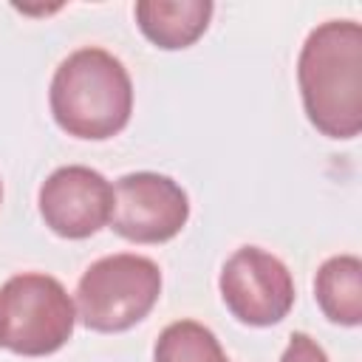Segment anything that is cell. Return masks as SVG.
<instances>
[{"mask_svg":"<svg viewBox=\"0 0 362 362\" xmlns=\"http://www.w3.org/2000/svg\"><path fill=\"white\" fill-rule=\"evenodd\" d=\"M297 85L308 122L328 139L362 130V25L328 20L311 28L297 57Z\"/></svg>","mask_w":362,"mask_h":362,"instance_id":"cell-1","label":"cell"},{"mask_svg":"<svg viewBox=\"0 0 362 362\" xmlns=\"http://www.w3.org/2000/svg\"><path fill=\"white\" fill-rule=\"evenodd\" d=\"M48 105L62 133L85 141H105L130 122L133 82L119 57L88 45L57 65Z\"/></svg>","mask_w":362,"mask_h":362,"instance_id":"cell-2","label":"cell"},{"mask_svg":"<svg viewBox=\"0 0 362 362\" xmlns=\"http://www.w3.org/2000/svg\"><path fill=\"white\" fill-rule=\"evenodd\" d=\"M161 297V269L144 255H107L90 263L76 286V317L99 334H119L141 322Z\"/></svg>","mask_w":362,"mask_h":362,"instance_id":"cell-3","label":"cell"},{"mask_svg":"<svg viewBox=\"0 0 362 362\" xmlns=\"http://www.w3.org/2000/svg\"><path fill=\"white\" fill-rule=\"evenodd\" d=\"M74 322L76 305L57 277L23 272L0 286V345L11 354H57L71 339Z\"/></svg>","mask_w":362,"mask_h":362,"instance_id":"cell-4","label":"cell"},{"mask_svg":"<svg viewBox=\"0 0 362 362\" xmlns=\"http://www.w3.org/2000/svg\"><path fill=\"white\" fill-rule=\"evenodd\" d=\"M218 288L229 314L255 328L280 322L294 305V280L288 266L260 246L235 249L221 269Z\"/></svg>","mask_w":362,"mask_h":362,"instance_id":"cell-5","label":"cell"},{"mask_svg":"<svg viewBox=\"0 0 362 362\" xmlns=\"http://www.w3.org/2000/svg\"><path fill=\"white\" fill-rule=\"evenodd\" d=\"M189 221V198L161 173H127L113 184L110 229L130 243L173 240Z\"/></svg>","mask_w":362,"mask_h":362,"instance_id":"cell-6","label":"cell"},{"mask_svg":"<svg viewBox=\"0 0 362 362\" xmlns=\"http://www.w3.org/2000/svg\"><path fill=\"white\" fill-rule=\"evenodd\" d=\"M40 215L45 226L68 240H82L96 235L110 223L113 212V184L85 164H68L54 170L37 195Z\"/></svg>","mask_w":362,"mask_h":362,"instance_id":"cell-7","label":"cell"},{"mask_svg":"<svg viewBox=\"0 0 362 362\" xmlns=\"http://www.w3.org/2000/svg\"><path fill=\"white\" fill-rule=\"evenodd\" d=\"M212 11L209 0H139L133 8L139 31L164 51L195 45L209 28Z\"/></svg>","mask_w":362,"mask_h":362,"instance_id":"cell-8","label":"cell"},{"mask_svg":"<svg viewBox=\"0 0 362 362\" xmlns=\"http://www.w3.org/2000/svg\"><path fill=\"white\" fill-rule=\"evenodd\" d=\"M314 297L334 325L356 328L362 322V260L356 255L328 257L317 269Z\"/></svg>","mask_w":362,"mask_h":362,"instance_id":"cell-9","label":"cell"},{"mask_svg":"<svg viewBox=\"0 0 362 362\" xmlns=\"http://www.w3.org/2000/svg\"><path fill=\"white\" fill-rule=\"evenodd\" d=\"M153 362H229L218 337L195 322V320H178L170 322L153 348Z\"/></svg>","mask_w":362,"mask_h":362,"instance_id":"cell-10","label":"cell"},{"mask_svg":"<svg viewBox=\"0 0 362 362\" xmlns=\"http://www.w3.org/2000/svg\"><path fill=\"white\" fill-rule=\"evenodd\" d=\"M280 362H331L328 354L317 345V339H311L308 334L297 331L288 337V345L280 356Z\"/></svg>","mask_w":362,"mask_h":362,"instance_id":"cell-11","label":"cell"},{"mask_svg":"<svg viewBox=\"0 0 362 362\" xmlns=\"http://www.w3.org/2000/svg\"><path fill=\"white\" fill-rule=\"evenodd\" d=\"M0 204H3V181H0Z\"/></svg>","mask_w":362,"mask_h":362,"instance_id":"cell-12","label":"cell"}]
</instances>
